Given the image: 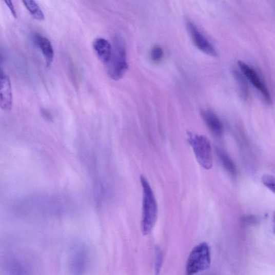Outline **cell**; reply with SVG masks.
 <instances>
[{
    "label": "cell",
    "mask_w": 275,
    "mask_h": 275,
    "mask_svg": "<svg viewBox=\"0 0 275 275\" xmlns=\"http://www.w3.org/2000/svg\"><path fill=\"white\" fill-rule=\"evenodd\" d=\"M12 104L13 93L9 78L0 71V108L9 111Z\"/></svg>",
    "instance_id": "52a82bcc"
},
{
    "label": "cell",
    "mask_w": 275,
    "mask_h": 275,
    "mask_svg": "<svg viewBox=\"0 0 275 275\" xmlns=\"http://www.w3.org/2000/svg\"><path fill=\"white\" fill-rule=\"evenodd\" d=\"M164 50L160 46L156 45L153 48L151 53L152 60L155 63L161 61L164 56Z\"/></svg>",
    "instance_id": "5bb4252c"
},
{
    "label": "cell",
    "mask_w": 275,
    "mask_h": 275,
    "mask_svg": "<svg viewBox=\"0 0 275 275\" xmlns=\"http://www.w3.org/2000/svg\"><path fill=\"white\" fill-rule=\"evenodd\" d=\"M107 65L109 77L115 81L121 79L128 70L127 51L124 44L119 38L114 43L111 58Z\"/></svg>",
    "instance_id": "3957f363"
},
{
    "label": "cell",
    "mask_w": 275,
    "mask_h": 275,
    "mask_svg": "<svg viewBox=\"0 0 275 275\" xmlns=\"http://www.w3.org/2000/svg\"><path fill=\"white\" fill-rule=\"evenodd\" d=\"M163 262V255L159 247L155 248V275H159Z\"/></svg>",
    "instance_id": "9a60e30c"
},
{
    "label": "cell",
    "mask_w": 275,
    "mask_h": 275,
    "mask_svg": "<svg viewBox=\"0 0 275 275\" xmlns=\"http://www.w3.org/2000/svg\"><path fill=\"white\" fill-rule=\"evenodd\" d=\"M7 7L9 8V10L11 11V14H12L13 16L15 17H17V13H16V9L13 4L12 2L10 1H7L5 2Z\"/></svg>",
    "instance_id": "e0dca14e"
},
{
    "label": "cell",
    "mask_w": 275,
    "mask_h": 275,
    "mask_svg": "<svg viewBox=\"0 0 275 275\" xmlns=\"http://www.w3.org/2000/svg\"><path fill=\"white\" fill-rule=\"evenodd\" d=\"M238 66L243 75L260 91L266 101L270 103L271 97L269 91L254 69L242 61L238 62Z\"/></svg>",
    "instance_id": "8992f818"
},
{
    "label": "cell",
    "mask_w": 275,
    "mask_h": 275,
    "mask_svg": "<svg viewBox=\"0 0 275 275\" xmlns=\"http://www.w3.org/2000/svg\"><path fill=\"white\" fill-rule=\"evenodd\" d=\"M35 42L41 49L46 61V64L49 67L54 59V50L50 41L37 34L35 36Z\"/></svg>",
    "instance_id": "30bf717a"
},
{
    "label": "cell",
    "mask_w": 275,
    "mask_h": 275,
    "mask_svg": "<svg viewBox=\"0 0 275 275\" xmlns=\"http://www.w3.org/2000/svg\"><path fill=\"white\" fill-rule=\"evenodd\" d=\"M143 192V209L141 222L142 231L144 235L150 234L156 223L158 208L153 191L147 179L141 176Z\"/></svg>",
    "instance_id": "6da1fadb"
},
{
    "label": "cell",
    "mask_w": 275,
    "mask_h": 275,
    "mask_svg": "<svg viewBox=\"0 0 275 275\" xmlns=\"http://www.w3.org/2000/svg\"><path fill=\"white\" fill-rule=\"evenodd\" d=\"M93 47L100 60L107 65L111 58L112 51L109 42L105 38H98L94 41Z\"/></svg>",
    "instance_id": "9c48e42d"
},
{
    "label": "cell",
    "mask_w": 275,
    "mask_h": 275,
    "mask_svg": "<svg viewBox=\"0 0 275 275\" xmlns=\"http://www.w3.org/2000/svg\"><path fill=\"white\" fill-rule=\"evenodd\" d=\"M211 265L210 247L202 243L193 248L190 253L186 265V274L194 275L207 270Z\"/></svg>",
    "instance_id": "277c9868"
},
{
    "label": "cell",
    "mask_w": 275,
    "mask_h": 275,
    "mask_svg": "<svg viewBox=\"0 0 275 275\" xmlns=\"http://www.w3.org/2000/svg\"><path fill=\"white\" fill-rule=\"evenodd\" d=\"M25 7L27 8L32 16L37 21H42L44 19L45 16L43 11L38 4L33 1L23 2Z\"/></svg>",
    "instance_id": "7c38bea8"
},
{
    "label": "cell",
    "mask_w": 275,
    "mask_h": 275,
    "mask_svg": "<svg viewBox=\"0 0 275 275\" xmlns=\"http://www.w3.org/2000/svg\"><path fill=\"white\" fill-rule=\"evenodd\" d=\"M217 154L226 170L232 175H235L237 173V168L231 157L220 148L217 149Z\"/></svg>",
    "instance_id": "8fae6325"
},
{
    "label": "cell",
    "mask_w": 275,
    "mask_h": 275,
    "mask_svg": "<svg viewBox=\"0 0 275 275\" xmlns=\"http://www.w3.org/2000/svg\"><path fill=\"white\" fill-rule=\"evenodd\" d=\"M234 74L235 78L237 79V82L239 84L240 90H242L243 95L246 97L248 94V87L245 80L244 79V76L243 74H240V73L238 71H234Z\"/></svg>",
    "instance_id": "4fadbf2b"
},
{
    "label": "cell",
    "mask_w": 275,
    "mask_h": 275,
    "mask_svg": "<svg viewBox=\"0 0 275 275\" xmlns=\"http://www.w3.org/2000/svg\"><path fill=\"white\" fill-rule=\"evenodd\" d=\"M262 181L267 188L270 191L274 192V178L273 176L270 175H265L262 178Z\"/></svg>",
    "instance_id": "2e32d148"
},
{
    "label": "cell",
    "mask_w": 275,
    "mask_h": 275,
    "mask_svg": "<svg viewBox=\"0 0 275 275\" xmlns=\"http://www.w3.org/2000/svg\"><path fill=\"white\" fill-rule=\"evenodd\" d=\"M186 25L191 40L196 47L206 54L216 56L217 52L213 46L197 26L189 20L187 21Z\"/></svg>",
    "instance_id": "5b68a950"
},
{
    "label": "cell",
    "mask_w": 275,
    "mask_h": 275,
    "mask_svg": "<svg viewBox=\"0 0 275 275\" xmlns=\"http://www.w3.org/2000/svg\"><path fill=\"white\" fill-rule=\"evenodd\" d=\"M188 141L200 166L206 170L211 169L213 166V153L208 137L188 132Z\"/></svg>",
    "instance_id": "7a4b0ae2"
},
{
    "label": "cell",
    "mask_w": 275,
    "mask_h": 275,
    "mask_svg": "<svg viewBox=\"0 0 275 275\" xmlns=\"http://www.w3.org/2000/svg\"><path fill=\"white\" fill-rule=\"evenodd\" d=\"M201 113L205 123L210 130L216 135H222L223 125L219 117L210 110H203Z\"/></svg>",
    "instance_id": "ba28073f"
}]
</instances>
